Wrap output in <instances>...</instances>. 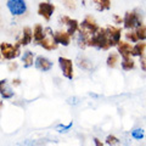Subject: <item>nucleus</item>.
<instances>
[{
  "instance_id": "obj_1",
  "label": "nucleus",
  "mask_w": 146,
  "mask_h": 146,
  "mask_svg": "<svg viewBox=\"0 0 146 146\" xmlns=\"http://www.w3.org/2000/svg\"><path fill=\"white\" fill-rule=\"evenodd\" d=\"M88 46H94V48H98L100 50H108L111 48V45L108 43V36H107L106 28L100 27V28L89 38Z\"/></svg>"
},
{
  "instance_id": "obj_2",
  "label": "nucleus",
  "mask_w": 146,
  "mask_h": 146,
  "mask_svg": "<svg viewBox=\"0 0 146 146\" xmlns=\"http://www.w3.org/2000/svg\"><path fill=\"white\" fill-rule=\"evenodd\" d=\"M20 46H21V42H18L17 44L12 45L10 43H1L0 44V51L5 60H13L20 56Z\"/></svg>"
},
{
  "instance_id": "obj_3",
  "label": "nucleus",
  "mask_w": 146,
  "mask_h": 146,
  "mask_svg": "<svg viewBox=\"0 0 146 146\" xmlns=\"http://www.w3.org/2000/svg\"><path fill=\"white\" fill-rule=\"evenodd\" d=\"M123 25H124L125 29H135L138 26L143 25V20H141L140 13L134 10V11H128L125 12L124 17H123Z\"/></svg>"
},
{
  "instance_id": "obj_4",
  "label": "nucleus",
  "mask_w": 146,
  "mask_h": 146,
  "mask_svg": "<svg viewBox=\"0 0 146 146\" xmlns=\"http://www.w3.org/2000/svg\"><path fill=\"white\" fill-rule=\"evenodd\" d=\"M99 28L100 27L96 23V21L94 20L93 16H86L83 20V22L79 25V31L84 32V33L89 34V35H93Z\"/></svg>"
},
{
  "instance_id": "obj_5",
  "label": "nucleus",
  "mask_w": 146,
  "mask_h": 146,
  "mask_svg": "<svg viewBox=\"0 0 146 146\" xmlns=\"http://www.w3.org/2000/svg\"><path fill=\"white\" fill-rule=\"evenodd\" d=\"M7 9L13 16L23 15L27 10L25 0H7Z\"/></svg>"
},
{
  "instance_id": "obj_6",
  "label": "nucleus",
  "mask_w": 146,
  "mask_h": 146,
  "mask_svg": "<svg viewBox=\"0 0 146 146\" xmlns=\"http://www.w3.org/2000/svg\"><path fill=\"white\" fill-rule=\"evenodd\" d=\"M107 36H108V43L111 46H117L118 43L122 39V28L117 26H108L107 28Z\"/></svg>"
},
{
  "instance_id": "obj_7",
  "label": "nucleus",
  "mask_w": 146,
  "mask_h": 146,
  "mask_svg": "<svg viewBox=\"0 0 146 146\" xmlns=\"http://www.w3.org/2000/svg\"><path fill=\"white\" fill-rule=\"evenodd\" d=\"M58 65H60V68L63 73V76L66 77L67 79H73V76H74V73H73V62L72 60L67 57H58Z\"/></svg>"
},
{
  "instance_id": "obj_8",
  "label": "nucleus",
  "mask_w": 146,
  "mask_h": 146,
  "mask_svg": "<svg viewBox=\"0 0 146 146\" xmlns=\"http://www.w3.org/2000/svg\"><path fill=\"white\" fill-rule=\"evenodd\" d=\"M54 11H55V5H52V4H50V3L43 1V3H40L38 6V15L44 17V20H46V21H50Z\"/></svg>"
},
{
  "instance_id": "obj_9",
  "label": "nucleus",
  "mask_w": 146,
  "mask_h": 146,
  "mask_svg": "<svg viewBox=\"0 0 146 146\" xmlns=\"http://www.w3.org/2000/svg\"><path fill=\"white\" fill-rule=\"evenodd\" d=\"M60 22H61L62 25H66L67 26V32L71 35L76 34L77 32L79 31V22L77 21V20H73V18L68 17V16H61Z\"/></svg>"
},
{
  "instance_id": "obj_10",
  "label": "nucleus",
  "mask_w": 146,
  "mask_h": 146,
  "mask_svg": "<svg viewBox=\"0 0 146 146\" xmlns=\"http://www.w3.org/2000/svg\"><path fill=\"white\" fill-rule=\"evenodd\" d=\"M117 50H118V54L121 55L123 58H128V57H131L133 56V45L130 44V42H121L118 43L117 45Z\"/></svg>"
},
{
  "instance_id": "obj_11",
  "label": "nucleus",
  "mask_w": 146,
  "mask_h": 146,
  "mask_svg": "<svg viewBox=\"0 0 146 146\" xmlns=\"http://www.w3.org/2000/svg\"><path fill=\"white\" fill-rule=\"evenodd\" d=\"M54 36V40L56 42L57 44H61L63 46H68L71 44V34L68 32H62V31H58L56 33L52 34Z\"/></svg>"
},
{
  "instance_id": "obj_12",
  "label": "nucleus",
  "mask_w": 146,
  "mask_h": 146,
  "mask_svg": "<svg viewBox=\"0 0 146 146\" xmlns=\"http://www.w3.org/2000/svg\"><path fill=\"white\" fill-rule=\"evenodd\" d=\"M35 67L38 68V70L43 71V72H48V71L51 70L52 62L50 60H48L46 57H44V56H38L36 60H35Z\"/></svg>"
},
{
  "instance_id": "obj_13",
  "label": "nucleus",
  "mask_w": 146,
  "mask_h": 146,
  "mask_svg": "<svg viewBox=\"0 0 146 146\" xmlns=\"http://www.w3.org/2000/svg\"><path fill=\"white\" fill-rule=\"evenodd\" d=\"M13 91L10 88V85L7 84L6 79L0 80V95L3 96V99H11L13 96Z\"/></svg>"
},
{
  "instance_id": "obj_14",
  "label": "nucleus",
  "mask_w": 146,
  "mask_h": 146,
  "mask_svg": "<svg viewBox=\"0 0 146 146\" xmlns=\"http://www.w3.org/2000/svg\"><path fill=\"white\" fill-rule=\"evenodd\" d=\"M54 34V33H52ZM52 34L49 36H45V38L42 40V42L39 43V45L42 48H44L45 50H49V51H51V50H55V49H57V46H58V44L55 42L54 40V36H52Z\"/></svg>"
},
{
  "instance_id": "obj_15",
  "label": "nucleus",
  "mask_w": 146,
  "mask_h": 146,
  "mask_svg": "<svg viewBox=\"0 0 146 146\" xmlns=\"http://www.w3.org/2000/svg\"><path fill=\"white\" fill-rule=\"evenodd\" d=\"M46 36V33H45V29L43 28L42 25H35L34 28H33V38H34V42L36 44H39L42 40Z\"/></svg>"
},
{
  "instance_id": "obj_16",
  "label": "nucleus",
  "mask_w": 146,
  "mask_h": 146,
  "mask_svg": "<svg viewBox=\"0 0 146 146\" xmlns=\"http://www.w3.org/2000/svg\"><path fill=\"white\" fill-rule=\"evenodd\" d=\"M145 51H146V42L145 40H139V42H136V44L133 46V56H143L145 55Z\"/></svg>"
},
{
  "instance_id": "obj_17",
  "label": "nucleus",
  "mask_w": 146,
  "mask_h": 146,
  "mask_svg": "<svg viewBox=\"0 0 146 146\" xmlns=\"http://www.w3.org/2000/svg\"><path fill=\"white\" fill-rule=\"evenodd\" d=\"M32 39H33V29H31L29 27H25L23 28V34H22V38H21V45H23V46H26V45H28Z\"/></svg>"
},
{
  "instance_id": "obj_18",
  "label": "nucleus",
  "mask_w": 146,
  "mask_h": 146,
  "mask_svg": "<svg viewBox=\"0 0 146 146\" xmlns=\"http://www.w3.org/2000/svg\"><path fill=\"white\" fill-rule=\"evenodd\" d=\"M96 5L98 11H105L111 7V0H91Z\"/></svg>"
},
{
  "instance_id": "obj_19",
  "label": "nucleus",
  "mask_w": 146,
  "mask_h": 146,
  "mask_svg": "<svg viewBox=\"0 0 146 146\" xmlns=\"http://www.w3.org/2000/svg\"><path fill=\"white\" fill-rule=\"evenodd\" d=\"M22 61H23V66L26 68L31 67L34 63V55H33V52L29 51V50L28 51H25V55L22 56Z\"/></svg>"
},
{
  "instance_id": "obj_20",
  "label": "nucleus",
  "mask_w": 146,
  "mask_h": 146,
  "mask_svg": "<svg viewBox=\"0 0 146 146\" xmlns=\"http://www.w3.org/2000/svg\"><path fill=\"white\" fill-rule=\"evenodd\" d=\"M121 65H122V68L124 71H131V70H134V67H135V61L131 57L123 58Z\"/></svg>"
},
{
  "instance_id": "obj_21",
  "label": "nucleus",
  "mask_w": 146,
  "mask_h": 146,
  "mask_svg": "<svg viewBox=\"0 0 146 146\" xmlns=\"http://www.w3.org/2000/svg\"><path fill=\"white\" fill-rule=\"evenodd\" d=\"M118 60H119V57H118V54L112 52V54L108 55V57H107V60H106V63H107V66L110 68H115L116 65L118 63Z\"/></svg>"
},
{
  "instance_id": "obj_22",
  "label": "nucleus",
  "mask_w": 146,
  "mask_h": 146,
  "mask_svg": "<svg viewBox=\"0 0 146 146\" xmlns=\"http://www.w3.org/2000/svg\"><path fill=\"white\" fill-rule=\"evenodd\" d=\"M135 32L138 34L139 40H146V26L143 23L135 28Z\"/></svg>"
},
{
  "instance_id": "obj_23",
  "label": "nucleus",
  "mask_w": 146,
  "mask_h": 146,
  "mask_svg": "<svg viewBox=\"0 0 146 146\" xmlns=\"http://www.w3.org/2000/svg\"><path fill=\"white\" fill-rule=\"evenodd\" d=\"M125 39L128 40V42H131V43H136L139 42V38H138V34H136V32L133 31V29H129L127 32V33L124 34Z\"/></svg>"
},
{
  "instance_id": "obj_24",
  "label": "nucleus",
  "mask_w": 146,
  "mask_h": 146,
  "mask_svg": "<svg viewBox=\"0 0 146 146\" xmlns=\"http://www.w3.org/2000/svg\"><path fill=\"white\" fill-rule=\"evenodd\" d=\"M78 66L80 68H83V70H91V67H93V63H91L89 60H86V58H79L78 60Z\"/></svg>"
},
{
  "instance_id": "obj_25",
  "label": "nucleus",
  "mask_w": 146,
  "mask_h": 146,
  "mask_svg": "<svg viewBox=\"0 0 146 146\" xmlns=\"http://www.w3.org/2000/svg\"><path fill=\"white\" fill-rule=\"evenodd\" d=\"M119 143V140H118V138H116L115 135H108L106 138V144L107 145H116Z\"/></svg>"
},
{
  "instance_id": "obj_26",
  "label": "nucleus",
  "mask_w": 146,
  "mask_h": 146,
  "mask_svg": "<svg viewBox=\"0 0 146 146\" xmlns=\"http://www.w3.org/2000/svg\"><path fill=\"white\" fill-rule=\"evenodd\" d=\"M63 4H65V6L67 9H70V10L76 9V0H63Z\"/></svg>"
},
{
  "instance_id": "obj_27",
  "label": "nucleus",
  "mask_w": 146,
  "mask_h": 146,
  "mask_svg": "<svg viewBox=\"0 0 146 146\" xmlns=\"http://www.w3.org/2000/svg\"><path fill=\"white\" fill-rule=\"evenodd\" d=\"M131 135H133V138H135V139H143V136H144L143 130H141V129H136V130H134L133 133H131Z\"/></svg>"
},
{
  "instance_id": "obj_28",
  "label": "nucleus",
  "mask_w": 146,
  "mask_h": 146,
  "mask_svg": "<svg viewBox=\"0 0 146 146\" xmlns=\"http://www.w3.org/2000/svg\"><path fill=\"white\" fill-rule=\"evenodd\" d=\"M140 67L141 70H143L144 72H146V56L145 55H143V56H140Z\"/></svg>"
},
{
  "instance_id": "obj_29",
  "label": "nucleus",
  "mask_w": 146,
  "mask_h": 146,
  "mask_svg": "<svg viewBox=\"0 0 146 146\" xmlns=\"http://www.w3.org/2000/svg\"><path fill=\"white\" fill-rule=\"evenodd\" d=\"M113 21H115V25H122L123 23V17L118 16V15H115L113 16Z\"/></svg>"
},
{
  "instance_id": "obj_30",
  "label": "nucleus",
  "mask_w": 146,
  "mask_h": 146,
  "mask_svg": "<svg viewBox=\"0 0 146 146\" xmlns=\"http://www.w3.org/2000/svg\"><path fill=\"white\" fill-rule=\"evenodd\" d=\"M9 70L10 71H16L17 70V63H15V62L9 63Z\"/></svg>"
},
{
  "instance_id": "obj_31",
  "label": "nucleus",
  "mask_w": 146,
  "mask_h": 146,
  "mask_svg": "<svg viewBox=\"0 0 146 146\" xmlns=\"http://www.w3.org/2000/svg\"><path fill=\"white\" fill-rule=\"evenodd\" d=\"M72 127V123H70V124H68V125H60V127H58V128H60V129L61 130H68V129H70V128Z\"/></svg>"
},
{
  "instance_id": "obj_32",
  "label": "nucleus",
  "mask_w": 146,
  "mask_h": 146,
  "mask_svg": "<svg viewBox=\"0 0 146 146\" xmlns=\"http://www.w3.org/2000/svg\"><path fill=\"white\" fill-rule=\"evenodd\" d=\"M94 143H95V145H98V146H102L104 145L99 139H94Z\"/></svg>"
},
{
  "instance_id": "obj_33",
  "label": "nucleus",
  "mask_w": 146,
  "mask_h": 146,
  "mask_svg": "<svg viewBox=\"0 0 146 146\" xmlns=\"http://www.w3.org/2000/svg\"><path fill=\"white\" fill-rule=\"evenodd\" d=\"M20 83H21V80H20V79H13V80H12V84H13V85H16V86H17V85H20Z\"/></svg>"
},
{
  "instance_id": "obj_34",
  "label": "nucleus",
  "mask_w": 146,
  "mask_h": 146,
  "mask_svg": "<svg viewBox=\"0 0 146 146\" xmlns=\"http://www.w3.org/2000/svg\"><path fill=\"white\" fill-rule=\"evenodd\" d=\"M1 106H3V104H1V101H0V108H1Z\"/></svg>"
}]
</instances>
